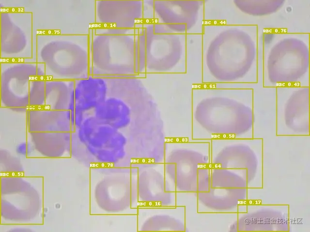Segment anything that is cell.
Returning <instances> with one entry per match:
<instances>
[{"instance_id":"obj_1","label":"cell","mask_w":310,"mask_h":232,"mask_svg":"<svg viewBox=\"0 0 310 232\" xmlns=\"http://www.w3.org/2000/svg\"><path fill=\"white\" fill-rule=\"evenodd\" d=\"M230 28L210 42L204 57L207 72L215 82L257 84L262 74V47L258 27Z\"/></svg>"},{"instance_id":"obj_2","label":"cell","mask_w":310,"mask_h":232,"mask_svg":"<svg viewBox=\"0 0 310 232\" xmlns=\"http://www.w3.org/2000/svg\"><path fill=\"white\" fill-rule=\"evenodd\" d=\"M34 60L43 65L46 76L49 78L75 81L88 76L89 33H37Z\"/></svg>"},{"instance_id":"obj_3","label":"cell","mask_w":310,"mask_h":232,"mask_svg":"<svg viewBox=\"0 0 310 232\" xmlns=\"http://www.w3.org/2000/svg\"><path fill=\"white\" fill-rule=\"evenodd\" d=\"M217 93L197 103L193 116L198 125L215 136L237 137L250 131L255 117L254 89L242 88L237 97Z\"/></svg>"},{"instance_id":"obj_4","label":"cell","mask_w":310,"mask_h":232,"mask_svg":"<svg viewBox=\"0 0 310 232\" xmlns=\"http://www.w3.org/2000/svg\"><path fill=\"white\" fill-rule=\"evenodd\" d=\"M132 30L96 26L90 29V74L137 75L140 73L136 35Z\"/></svg>"},{"instance_id":"obj_5","label":"cell","mask_w":310,"mask_h":232,"mask_svg":"<svg viewBox=\"0 0 310 232\" xmlns=\"http://www.w3.org/2000/svg\"><path fill=\"white\" fill-rule=\"evenodd\" d=\"M26 113L29 131L39 152L57 158L70 151L73 127L69 110L42 104Z\"/></svg>"},{"instance_id":"obj_6","label":"cell","mask_w":310,"mask_h":232,"mask_svg":"<svg viewBox=\"0 0 310 232\" xmlns=\"http://www.w3.org/2000/svg\"><path fill=\"white\" fill-rule=\"evenodd\" d=\"M140 72H164L173 69L182 55L178 34L160 22L145 25L136 35Z\"/></svg>"},{"instance_id":"obj_7","label":"cell","mask_w":310,"mask_h":232,"mask_svg":"<svg viewBox=\"0 0 310 232\" xmlns=\"http://www.w3.org/2000/svg\"><path fill=\"white\" fill-rule=\"evenodd\" d=\"M43 76H46L43 66L35 61H1V107L26 112L30 108L33 83Z\"/></svg>"},{"instance_id":"obj_8","label":"cell","mask_w":310,"mask_h":232,"mask_svg":"<svg viewBox=\"0 0 310 232\" xmlns=\"http://www.w3.org/2000/svg\"><path fill=\"white\" fill-rule=\"evenodd\" d=\"M35 37L32 12L22 10L0 12L1 61L34 60Z\"/></svg>"},{"instance_id":"obj_9","label":"cell","mask_w":310,"mask_h":232,"mask_svg":"<svg viewBox=\"0 0 310 232\" xmlns=\"http://www.w3.org/2000/svg\"><path fill=\"white\" fill-rule=\"evenodd\" d=\"M274 90L277 129L283 126L286 134H309V86L280 87Z\"/></svg>"},{"instance_id":"obj_10","label":"cell","mask_w":310,"mask_h":232,"mask_svg":"<svg viewBox=\"0 0 310 232\" xmlns=\"http://www.w3.org/2000/svg\"><path fill=\"white\" fill-rule=\"evenodd\" d=\"M128 172L118 171L97 184L94 196L101 209L109 213L121 212L138 199L137 180L134 183Z\"/></svg>"},{"instance_id":"obj_11","label":"cell","mask_w":310,"mask_h":232,"mask_svg":"<svg viewBox=\"0 0 310 232\" xmlns=\"http://www.w3.org/2000/svg\"><path fill=\"white\" fill-rule=\"evenodd\" d=\"M94 14L97 26L132 30L143 17V3L141 0H97Z\"/></svg>"},{"instance_id":"obj_12","label":"cell","mask_w":310,"mask_h":232,"mask_svg":"<svg viewBox=\"0 0 310 232\" xmlns=\"http://www.w3.org/2000/svg\"><path fill=\"white\" fill-rule=\"evenodd\" d=\"M153 11L164 26L178 34L190 29L196 23L202 1L150 0Z\"/></svg>"},{"instance_id":"obj_13","label":"cell","mask_w":310,"mask_h":232,"mask_svg":"<svg viewBox=\"0 0 310 232\" xmlns=\"http://www.w3.org/2000/svg\"><path fill=\"white\" fill-rule=\"evenodd\" d=\"M153 166L143 168L138 171V199L151 205H170L173 200L172 192L163 174Z\"/></svg>"},{"instance_id":"obj_14","label":"cell","mask_w":310,"mask_h":232,"mask_svg":"<svg viewBox=\"0 0 310 232\" xmlns=\"http://www.w3.org/2000/svg\"><path fill=\"white\" fill-rule=\"evenodd\" d=\"M208 153L188 149H177L172 151L165 161L167 174L175 185L179 178L185 174H199L201 171L209 167Z\"/></svg>"},{"instance_id":"obj_15","label":"cell","mask_w":310,"mask_h":232,"mask_svg":"<svg viewBox=\"0 0 310 232\" xmlns=\"http://www.w3.org/2000/svg\"><path fill=\"white\" fill-rule=\"evenodd\" d=\"M178 220L168 215L159 214L148 218L142 224L140 231H179L178 228H184Z\"/></svg>"}]
</instances>
